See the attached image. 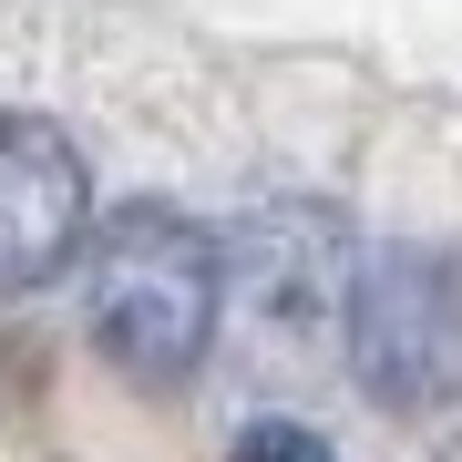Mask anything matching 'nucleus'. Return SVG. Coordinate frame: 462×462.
Returning a JSON list of instances; mask_svg holds the SVG:
<instances>
[{
  "label": "nucleus",
  "instance_id": "obj_5",
  "mask_svg": "<svg viewBox=\"0 0 462 462\" xmlns=\"http://www.w3.org/2000/svg\"><path fill=\"white\" fill-rule=\"evenodd\" d=\"M226 462H329V442H319L309 421H247Z\"/></svg>",
  "mask_w": 462,
  "mask_h": 462
},
{
  "label": "nucleus",
  "instance_id": "obj_2",
  "mask_svg": "<svg viewBox=\"0 0 462 462\" xmlns=\"http://www.w3.org/2000/svg\"><path fill=\"white\" fill-rule=\"evenodd\" d=\"M349 370L380 411L431 421L462 401V257L391 236L349 267Z\"/></svg>",
  "mask_w": 462,
  "mask_h": 462
},
{
  "label": "nucleus",
  "instance_id": "obj_4",
  "mask_svg": "<svg viewBox=\"0 0 462 462\" xmlns=\"http://www.w3.org/2000/svg\"><path fill=\"white\" fill-rule=\"evenodd\" d=\"M236 267H247L257 309L309 319L319 298H329V288L349 278V247H339V226H329L319 206H278V216H257V226L236 236Z\"/></svg>",
  "mask_w": 462,
  "mask_h": 462
},
{
  "label": "nucleus",
  "instance_id": "obj_1",
  "mask_svg": "<svg viewBox=\"0 0 462 462\" xmlns=\"http://www.w3.org/2000/svg\"><path fill=\"white\" fill-rule=\"evenodd\" d=\"M83 257H93L103 360L144 391L196 380L216 349V309H226V247L175 206H114V226H93Z\"/></svg>",
  "mask_w": 462,
  "mask_h": 462
},
{
  "label": "nucleus",
  "instance_id": "obj_3",
  "mask_svg": "<svg viewBox=\"0 0 462 462\" xmlns=\"http://www.w3.org/2000/svg\"><path fill=\"white\" fill-rule=\"evenodd\" d=\"M93 236V175L51 114H0V288H42Z\"/></svg>",
  "mask_w": 462,
  "mask_h": 462
},
{
  "label": "nucleus",
  "instance_id": "obj_6",
  "mask_svg": "<svg viewBox=\"0 0 462 462\" xmlns=\"http://www.w3.org/2000/svg\"><path fill=\"white\" fill-rule=\"evenodd\" d=\"M442 462H462V442H452V452H442Z\"/></svg>",
  "mask_w": 462,
  "mask_h": 462
}]
</instances>
